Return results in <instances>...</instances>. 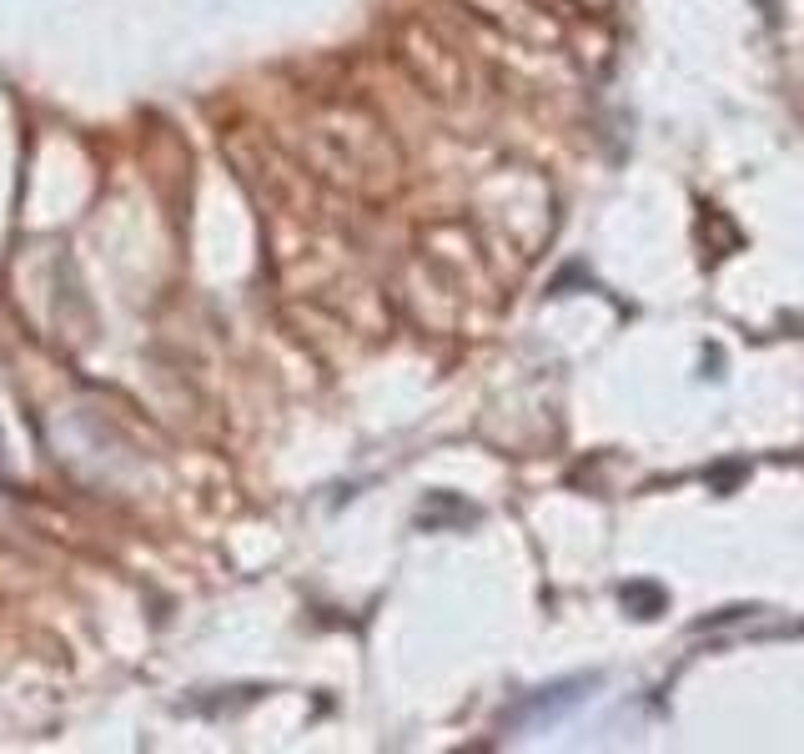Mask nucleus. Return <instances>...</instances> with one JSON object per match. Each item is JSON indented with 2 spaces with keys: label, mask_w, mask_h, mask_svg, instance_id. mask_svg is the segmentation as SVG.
I'll use <instances>...</instances> for the list:
<instances>
[{
  "label": "nucleus",
  "mask_w": 804,
  "mask_h": 754,
  "mask_svg": "<svg viewBox=\"0 0 804 754\" xmlns=\"http://www.w3.org/2000/svg\"><path fill=\"white\" fill-rule=\"evenodd\" d=\"M619 598H623V609L634 613V619H659V613L669 609V594H663L659 584H649V579H634V584H623Z\"/></svg>",
  "instance_id": "obj_1"
},
{
  "label": "nucleus",
  "mask_w": 804,
  "mask_h": 754,
  "mask_svg": "<svg viewBox=\"0 0 804 754\" xmlns=\"http://www.w3.org/2000/svg\"><path fill=\"white\" fill-rule=\"evenodd\" d=\"M588 684H594V679H569V684H553V690H544L538 700L528 704V715H533V719H553V715H563L569 704L584 700L578 690H588Z\"/></svg>",
  "instance_id": "obj_2"
}]
</instances>
